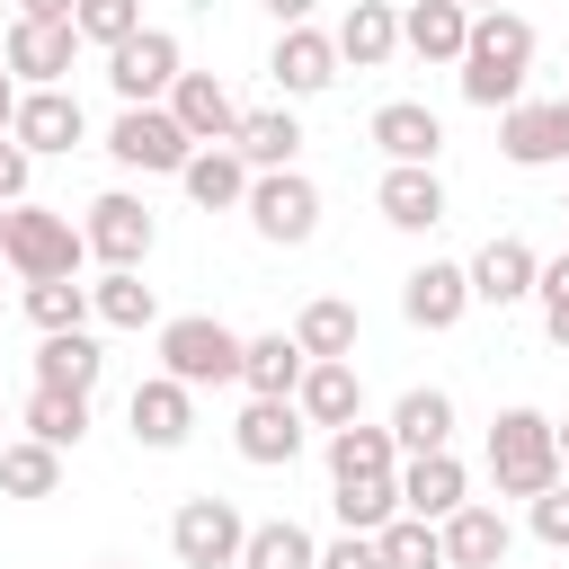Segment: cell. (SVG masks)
I'll return each instance as SVG.
<instances>
[{
  "mask_svg": "<svg viewBox=\"0 0 569 569\" xmlns=\"http://www.w3.org/2000/svg\"><path fill=\"white\" fill-rule=\"evenodd\" d=\"M525 71H533V18L516 9H471V36H462V98L471 107H516L525 98Z\"/></svg>",
  "mask_w": 569,
  "mask_h": 569,
  "instance_id": "cell-1",
  "label": "cell"
},
{
  "mask_svg": "<svg viewBox=\"0 0 569 569\" xmlns=\"http://www.w3.org/2000/svg\"><path fill=\"white\" fill-rule=\"evenodd\" d=\"M489 480H498V498H542L560 480V445H551L542 409H498L489 418Z\"/></svg>",
  "mask_w": 569,
  "mask_h": 569,
  "instance_id": "cell-2",
  "label": "cell"
},
{
  "mask_svg": "<svg viewBox=\"0 0 569 569\" xmlns=\"http://www.w3.org/2000/svg\"><path fill=\"white\" fill-rule=\"evenodd\" d=\"M0 258L36 284V276H80V258H89V240H80V222L71 213H53V204H9V222H0Z\"/></svg>",
  "mask_w": 569,
  "mask_h": 569,
  "instance_id": "cell-3",
  "label": "cell"
},
{
  "mask_svg": "<svg viewBox=\"0 0 569 569\" xmlns=\"http://www.w3.org/2000/svg\"><path fill=\"white\" fill-rule=\"evenodd\" d=\"M160 373H178L187 391L240 382V329H222L213 311H178V320H160Z\"/></svg>",
  "mask_w": 569,
  "mask_h": 569,
  "instance_id": "cell-4",
  "label": "cell"
},
{
  "mask_svg": "<svg viewBox=\"0 0 569 569\" xmlns=\"http://www.w3.org/2000/svg\"><path fill=\"white\" fill-rule=\"evenodd\" d=\"M240 213H249V231H258V240L302 249V240L320 231V187H311L302 169H258V178H249V196H240Z\"/></svg>",
  "mask_w": 569,
  "mask_h": 569,
  "instance_id": "cell-5",
  "label": "cell"
},
{
  "mask_svg": "<svg viewBox=\"0 0 569 569\" xmlns=\"http://www.w3.org/2000/svg\"><path fill=\"white\" fill-rule=\"evenodd\" d=\"M240 542H249V516L231 507V498H187L178 516H169V551H178V569H240Z\"/></svg>",
  "mask_w": 569,
  "mask_h": 569,
  "instance_id": "cell-6",
  "label": "cell"
},
{
  "mask_svg": "<svg viewBox=\"0 0 569 569\" xmlns=\"http://www.w3.org/2000/svg\"><path fill=\"white\" fill-rule=\"evenodd\" d=\"M178 71H187V53H178L169 27H133L124 44H107V89H116L124 107H160Z\"/></svg>",
  "mask_w": 569,
  "mask_h": 569,
  "instance_id": "cell-7",
  "label": "cell"
},
{
  "mask_svg": "<svg viewBox=\"0 0 569 569\" xmlns=\"http://www.w3.org/2000/svg\"><path fill=\"white\" fill-rule=\"evenodd\" d=\"M107 151H116V169H142V178H178L187 169V124L169 116V107H116V124H107Z\"/></svg>",
  "mask_w": 569,
  "mask_h": 569,
  "instance_id": "cell-8",
  "label": "cell"
},
{
  "mask_svg": "<svg viewBox=\"0 0 569 569\" xmlns=\"http://www.w3.org/2000/svg\"><path fill=\"white\" fill-rule=\"evenodd\" d=\"M80 240H89V258H98V267H142V258H151V240H160V222H151V204H142V196L107 187V196H89Z\"/></svg>",
  "mask_w": 569,
  "mask_h": 569,
  "instance_id": "cell-9",
  "label": "cell"
},
{
  "mask_svg": "<svg viewBox=\"0 0 569 569\" xmlns=\"http://www.w3.org/2000/svg\"><path fill=\"white\" fill-rule=\"evenodd\" d=\"M71 53H80L71 18H18L9 44H0V62H9L18 89H62V80H71Z\"/></svg>",
  "mask_w": 569,
  "mask_h": 569,
  "instance_id": "cell-10",
  "label": "cell"
},
{
  "mask_svg": "<svg viewBox=\"0 0 569 569\" xmlns=\"http://www.w3.org/2000/svg\"><path fill=\"white\" fill-rule=\"evenodd\" d=\"M267 80H276V98H320V89H338V44H329L311 18H302V27H276Z\"/></svg>",
  "mask_w": 569,
  "mask_h": 569,
  "instance_id": "cell-11",
  "label": "cell"
},
{
  "mask_svg": "<svg viewBox=\"0 0 569 569\" xmlns=\"http://www.w3.org/2000/svg\"><path fill=\"white\" fill-rule=\"evenodd\" d=\"M124 418H133V445H151V453H178V445L196 436V391H187L178 373H151V382H133Z\"/></svg>",
  "mask_w": 569,
  "mask_h": 569,
  "instance_id": "cell-12",
  "label": "cell"
},
{
  "mask_svg": "<svg viewBox=\"0 0 569 569\" xmlns=\"http://www.w3.org/2000/svg\"><path fill=\"white\" fill-rule=\"evenodd\" d=\"M462 276H471V302H489V311H516V302L533 293L542 258H533L516 231H498V240H480V258H462Z\"/></svg>",
  "mask_w": 569,
  "mask_h": 569,
  "instance_id": "cell-13",
  "label": "cell"
},
{
  "mask_svg": "<svg viewBox=\"0 0 569 569\" xmlns=\"http://www.w3.org/2000/svg\"><path fill=\"white\" fill-rule=\"evenodd\" d=\"M400 311H409V329H453V320L471 311V276H462V258H427V267H409V276H400Z\"/></svg>",
  "mask_w": 569,
  "mask_h": 569,
  "instance_id": "cell-14",
  "label": "cell"
},
{
  "mask_svg": "<svg viewBox=\"0 0 569 569\" xmlns=\"http://www.w3.org/2000/svg\"><path fill=\"white\" fill-rule=\"evenodd\" d=\"M293 409H302V427H347V418H365L356 356H311L302 382H293Z\"/></svg>",
  "mask_w": 569,
  "mask_h": 569,
  "instance_id": "cell-15",
  "label": "cell"
},
{
  "mask_svg": "<svg viewBox=\"0 0 569 569\" xmlns=\"http://www.w3.org/2000/svg\"><path fill=\"white\" fill-rule=\"evenodd\" d=\"M302 409L293 400H258L249 391V409H240V427H231V445H240V462H258V471H284L293 453H302Z\"/></svg>",
  "mask_w": 569,
  "mask_h": 569,
  "instance_id": "cell-16",
  "label": "cell"
},
{
  "mask_svg": "<svg viewBox=\"0 0 569 569\" xmlns=\"http://www.w3.org/2000/svg\"><path fill=\"white\" fill-rule=\"evenodd\" d=\"M462 498H471V471H462V453H453V445H436V453H409V462H400V507H409V516L445 525Z\"/></svg>",
  "mask_w": 569,
  "mask_h": 569,
  "instance_id": "cell-17",
  "label": "cell"
},
{
  "mask_svg": "<svg viewBox=\"0 0 569 569\" xmlns=\"http://www.w3.org/2000/svg\"><path fill=\"white\" fill-rule=\"evenodd\" d=\"M160 107L187 124V142H231V133H240V98H231L213 71H178Z\"/></svg>",
  "mask_w": 569,
  "mask_h": 569,
  "instance_id": "cell-18",
  "label": "cell"
},
{
  "mask_svg": "<svg viewBox=\"0 0 569 569\" xmlns=\"http://www.w3.org/2000/svg\"><path fill=\"white\" fill-rule=\"evenodd\" d=\"M9 133H18L27 151H71V142H89V116H80L71 89H18Z\"/></svg>",
  "mask_w": 569,
  "mask_h": 569,
  "instance_id": "cell-19",
  "label": "cell"
},
{
  "mask_svg": "<svg viewBox=\"0 0 569 569\" xmlns=\"http://www.w3.org/2000/svg\"><path fill=\"white\" fill-rule=\"evenodd\" d=\"M373 151H382V160L436 169V160H445V116L418 107V98H382V107H373Z\"/></svg>",
  "mask_w": 569,
  "mask_h": 569,
  "instance_id": "cell-20",
  "label": "cell"
},
{
  "mask_svg": "<svg viewBox=\"0 0 569 569\" xmlns=\"http://www.w3.org/2000/svg\"><path fill=\"white\" fill-rule=\"evenodd\" d=\"M498 151H507L516 169L569 160V151H560V98H516V107H498Z\"/></svg>",
  "mask_w": 569,
  "mask_h": 569,
  "instance_id": "cell-21",
  "label": "cell"
},
{
  "mask_svg": "<svg viewBox=\"0 0 569 569\" xmlns=\"http://www.w3.org/2000/svg\"><path fill=\"white\" fill-rule=\"evenodd\" d=\"M373 204H382L391 231H436V222H445V178L418 169V160H391L382 187H373Z\"/></svg>",
  "mask_w": 569,
  "mask_h": 569,
  "instance_id": "cell-22",
  "label": "cell"
},
{
  "mask_svg": "<svg viewBox=\"0 0 569 569\" xmlns=\"http://www.w3.org/2000/svg\"><path fill=\"white\" fill-rule=\"evenodd\" d=\"M249 178H258V169H249V160H240L231 142H196V151H187V169H178V187H187V196H196L204 213H240Z\"/></svg>",
  "mask_w": 569,
  "mask_h": 569,
  "instance_id": "cell-23",
  "label": "cell"
},
{
  "mask_svg": "<svg viewBox=\"0 0 569 569\" xmlns=\"http://www.w3.org/2000/svg\"><path fill=\"white\" fill-rule=\"evenodd\" d=\"M436 533H445V569H498V560H507V542H516V533H507V516H498V507H480V498H462Z\"/></svg>",
  "mask_w": 569,
  "mask_h": 569,
  "instance_id": "cell-24",
  "label": "cell"
},
{
  "mask_svg": "<svg viewBox=\"0 0 569 569\" xmlns=\"http://www.w3.org/2000/svg\"><path fill=\"white\" fill-rule=\"evenodd\" d=\"M338 62H356V71H382L391 53H400V9L391 0H347V18H338Z\"/></svg>",
  "mask_w": 569,
  "mask_h": 569,
  "instance_id": "cell-25",
  "label": "cell"
},
{
  "mask_svg": "<svg viewBox=\"0 0 569 569\" xmlns=\"http://www.w3.org/2000/svg\"><path fill=\"white\" fill-rule=\"evenodd\" d=\"M98 373H107V347L89 329H44V347H36V382L44 391H98Z\"/></svg>",
  "mask_w": 569,
  "mask_h": 569,
  "instance_id": "cell-26",
  "label": "cell"
},
{
  "mask_svg": "<svg viewBox=\"0 0 569 569\" xmlns=\"http://www.w3.org/2000/svg\"><path fill=\"white\" fill-rule=\"evenodd\" d=\"M391 445H400V462H409V453L453 445V391H436V382L400 391V400H391Z\"/></svg>",
  "mask_w": 569,
  "mask_h": 569,
  "instance_id": "cell-27",
  "label": "cell"
},
{
  "mask_svg": "<svg viewBox=\"0 0 569 569\" xmlns=\"http://www.w3.org/2000/svg\"><path fill=\"white\" fill-rule=\"evenodd\" d=\"M462 36H471V9L462 0H409L400 9V44L418 62H462Z\"/></svg>",
  "mask_w": 569,
  "mask_h": 569,
  "instance_id": "cell-28",
  "label": "cell"
},
{
  "mask_svg": "<svg viewBox=\"0 0 569 569\" xmlns=\"http://www.w3.org/2000/svg\"><path fill=\"white\" fill-rule=\"evenodd\" d=\"M302 347H293V329H267V338H240V382L258 391V400H293V382H302Z\"/></svg>",
  "mask_w": 569,
  "mask_h": 569,
  "instance_id": "cell-29",
  "label": "cell"
},
{
  "mask_svg": "<svg viewBox=\"0 0 569 569\" xmlns=\"http://www.w3.org/2000/svg\"><path fill=\"white\" fill-rule=\"evenodd\" d=\"M231 151H240L249 169H293V151H302L293 107H249V116H240V133H231Z\"/></svg>",
  "mask_w": 569,
  "mask_h": 569,
  "instance_id": "cell-30",
  "label": "cell"
},
{
  "mask_svg": "<svg viewBox=\"0 0 569 569\" xmlns=\"http://www.w3.org/2000/svg\"><path fill=\"white\" fill-rule=\"evenodd\" d=\"M373 471H400V445H391V427H365V418L329 427V480H373Z\"/></svg>",
  "mask_w": 569,
  "mask_h": 569,
  "instance_id": "cell-31",
  "label": "cell"
},
{
  "mask_svg": "<svg viewBox=\"0 0 569 569\" xmlns=\"http://www.w3.org/2000/svg\"><path fill=\"white\" fill-rule=\"evenodd\" d=\"M89 320H107V329H151V320H160V302H151L142 267H107V276L89 284Z\"/></svg>",
  "mask_w": 569,
  "mask_h": 569,
  "instance_id": "cell-32",
  "label": "cell"
},
{
  "mask_svg": "<svg viewBox=\"0 0 569 569\" xmlns=\"http://www.w3.org/2000/svg\"><path fill=\"white\" fill-rule=\"evenodd\" d=\"M18 418H27V436H36V445H53V453H71V445L89 436V391H44V382H36Z\"/></svg>",
  "mask_w": 569,
  "mask_h": 569,
  "instance_id": "cell-33",
  "label": "cell"
},
{
  "mask_svg": "<svg viewBox=\"0 0 569 569\" xmlns=\"http://www.w3.org/2000/svg\"><path fill=\"white\" fill-rule=\"evenodd\" d=\"M329 507L347 533H382L400 516V471H373V480H329Z\"/></svg>",
  "mask_w": 569,
  "mask_h": 569,
  "instance_id": "cell-34",
  "label": "cell"
},
{
  "mask_svg": "<svg viewBox=\"0 0 569 569\" xmlns=\"http://www.w3.org/2000/svg\"><path fill=\"white\" fill-rule=\"evenodd\" d=\"M356 302H338V293H320V302H302L293 311V347L302 356H356Z\"/></svg>",
  "mask_w": 569,
  "mask_h": 569,
  "instance_id": "cell-35",
  "label": "cell"
},
{
  "mask_svg": "<svg viewBox=\"0 0 569 569\" xmlns=\"http://www.w3.org/2000/svg\"><path fill=\"white\" fill-rule=\"evenodd\" d=\"M53 489H62V453L53 445H36V436L0 445V498H53Z\"/></svg>",
  "mask_w": 569,
  "mask_h": 569,
  "instance_id": "cell-36",
  "label": "cell"
},
{
  "mask_svg": "<svg viewBox=\"0 0 569 569\" xmlns=\"http://www.w3.org/2000/svg\"><path fill=\"white\" fill-rule=\"evenodd\" d=\"M373 551H382V569H445V533L427 516H409V507L373 533Z\"/></svg>",
  "mask_w": 569,
  "mask_h": 569,
  "instance_id": "cell-37",
  "label": "cell"
},
{
  "mask_svg": "<svg viewBox=\"0 0 569 569\" xmlns=\"http://www.w3.org/2000/svg\"><path fill=\"white\" fill-rule=\"evenodd\" d=\"M320 560V542L293 525V516H276V525H249V542H240V569H311Z\"/></svg>",
  "mask_w": 569,
  "mask_h": 569,
  "instance_id": "cell-38",
  "label": "cell"
},
{
  "mask_svg": "<svg viewBox=\"0 0 569 569\" xmlns=\"http://www.w3.org/2000/svg\"><path fill=\"white\" fill-rule=\"evenodd\" d=\"M27 320L36 329H89V284L80 276H36L27 284Z\"/></svg>",
  "mask_w": 569,
  "mask_h": 569,
  "instance_id": "cell-39",
  "label": "cell"
},
{
  "mask_svg": "<svg viewBox=\"0 0 569 569\" xmlns=\"http://www.w3.org/2000/svg\"><path fill=\"white\" fill-rule=\"evenodd\" d=\"M133 27H142V0H71V36H80V44H98V53H107V44H124Z\"/></svg>",
  "mask_w": 569,
  "mask_h": 569,
  "instance_id": "cell-40",
  "label": "cell"
},
{
  "mask_svg": "<svg viewBox=\"0 0 569 569\" xmlns=\"http://www.w3.org/2000/svg\"><path fill=\"white\" fill-rule=\"evenodd\" d=\"M533 507V542H551V551H569V480H551L542 498H525Z\"/></svg>",
  "mask_w": 569,
  "mask_h": 569,
  "instance_id": "cell-41",
  "label": "cell"
},
{
  "mask_svg": "<svg viewBox=\"0 0 569 569\" xmlns=\"http://www.w3.org/2000/svg\"><path fill=\"white\" fill-rule=\"evenodd\" d=\"M311 569H382V551H373V533H347V525H338V542H320Z\"/></svg>",
  "mask_w": 569,
  "mask_h": 569,
  "instance_id": "cell-42",
  "label": "cell"
},
{
  "mask_svg": "<svg viewBox=\"0 0 569 569\" xmlns=\"http://www.w3.org/2000/svg\"><path fill=\"white\" fill-rule=\"evenodd\" d=\"M27 169H36V151H27L18 133H0V204H18V196H27Z\"/></svg>",
  "mask_w": 569,
  "mask_h": 569,
  "instance_id": "cell-43",
  "label": "cell"
},
{
  "mask_svg": "<svg viewBox=\"0 0 569 569\" xmlns=\"http://www.w3.org/2000/svg\"><path fill=\"white\" fill-rule=\"evenodd\" d=\"M533 302H542V329H551V347H569V284H533Z\"/></svg>",
  "mask_w": 569,
  "mask_h": 569,
  "instance_id": "cell-44",
  "label": "cell"
},
{
  "mask_svg": "<svg viewBox=\"0 0 569 569\" xmlns=\"http://www.w3.org/2000/svg\"><path fill=\"white\" fill-rule=\"evenodd\" d=\"M311 9H320V0H267V18H276V27H302Z\"/></svg>",
  "mask_w": 569,
  "mask_h": 569,
  "instance_id": "cell-45",
  "label": "cell"
},
{
  "mask_svg": "<svg viewBox=\"0 0 569 569\" xmlns=\"http://www.w3.org/2000/svg\"><path fill=\"white\" fill-rule=\"evenodd\" d=\"M18 18H71V0H18Z\"/></svg>",
  "mask_w": 569,
  "mask_h": 569,
  "instance_id": "cell-46",
  "label": "cell"
},
{
  "mask_svg": "<svg viewBox=\"0 0 569 569\" xmlns=\"http://www.w3.org/2000/svg\"><path fill=\"white\" fill-rule=\"evenodd\" d=\"M533 284H569V249H560V258H542V276H533Z\"/></svg>",
  "mask_w": 569,
  "mask_h": 569,
  "instance_id": "cell-47",
  "label": "cell"
},
{
  "mask_svg": "<svg viewBox=\"0 0 569 569\" xmlns=\"http://www.w3.org/2000/svg\"><path fill=\"white\" fill-rule=\"evenodd\" d=\"M9 107H18V80H9V62H0V133H9Z\"/></svg>",
  "mask_w": 569,
  "mask_h": 569,
  "instance_id": "cell-48",
  "label": "cell"
},
{
  "mask_svg": "<svg viewBox=\"0 0 569 569\" xmlns=\"http://www.w3.org/2000/svg\"><path fill=\"white\" fill-rule=\"evenodd\" d=\"M551 445H560V471H569V418H551Z\"/></svg>",
  "mask_w": 569,
  "mask_h": 569,
  "instance_id": "cell-49",
  "label": "cell"
},
{
  "mask_svg": "<svg viewBox=\"0 0 569 569\" xmlns=\"http://www.w3.org/2000/svg\"><path fill=\"white\" fill-rule=\"evenodd\" d=\"M462 9H507V0H462Z\"/></svg>",
  "mask_w": 569,
  "mask_h": 569,
  "instance_id": "cell-50",
  "label": "cell"
},
{
  "mask_svg": "<svg viewBox=\"0 0 569 569\" xmlns=\"http://www.w3.org/2000/svg\"><path fill=\"white\" fill-rule=\"evenodd\" d=\"M560 213H569V196H560Z\"/></svg>",
  "mask_w": 569,
  "mask_h": 569,
  "instance_id": "cell-51",
  "label": "cell"
},
{
  "mask_svg": "<svg viewBox=\"0 0 569 569\" xmlns=\"http://www.w3.org/2000/svg\"><path fill=\"white\" fill-rule=\"evenodd\" d=\"M0 222H9V204H0Z\"/></svg>",
  "mask_w": 569,
  "mask_h": 569,
  "instance_id": "cell-52",
  "label": "cell"
},
{
  "mask_svg": "<svg viewBox=\"0 0 569 569\" xmlns=\"http://www.w3.org/2000/svg\"><path fill=\"white\" fill-rule=\"evenodd\" d=\"M0 418H9V409H0Z\"/></svg>",
  "mask_w": 569,
  "mask_h": 569,
  "instance_id": "cell-53",
  "label": "cell"
}]
</instances>
